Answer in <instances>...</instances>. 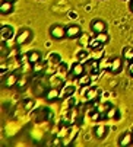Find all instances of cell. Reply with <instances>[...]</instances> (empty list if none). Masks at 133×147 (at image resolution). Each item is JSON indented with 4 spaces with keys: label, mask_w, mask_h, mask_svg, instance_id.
Segmentation results:
<instances>
[{
    "label": "cell",
    "mask_w": 133,
    "mask_h": 147,
    "mask_svg": "<svg viewBox=\"0 0 133 147\" xmlns=\"http://www.w3.org/2000/svg\"><path fill=\"white\" fill-rule=\"evenodd\" d=\"M31 35H32L31 29H22V31L16 35V44H18V45L27 44L28 41H29V38H31Z\"/></svg>",
    "instance_id": "cell-7"
},
{
    "label": "cell",
    "mask_w": 133,
    "mask_h": 147,
    "mask_svg": "<svg viewBox=\"0 0 133 147\" xmlns=\"http://www.w3.org/2000/svg\"><path fill=\"white\" fill-rule=\"evenodd\" d=\"M0 10H2L3 15H9L13 12V2H9V0H3L2 5H0Z\"/></svg>",
    "instance_id": "cell-13"
},
{
    "label": "cell",
    "mask_w": 133,
    "mask_h": 147,
    "mask_svg": "<svg viewBox=\"0 0 133 147\" xmlns=\"http://www.w3.org/2000/svg\"><path fill=\"white\" fill-rule=\"evenodd\" d=\"M0 34H2V39L3 41H8V39H12L13 38V28L9 26V25H3L2 29H0Z\"/></svg>",
    "instance_id": "cell-10"
},
{
    "label": "cell",
    "mask_w": 133,
    "mask_h": 147,
    "mask_svg": "<svg viewBox=\"0 0 133 147\" xmlns=\"http://www.w3.org/2000/svg\"><path fill=\"white\" fill-rule=\"evenodd\" d=\"M8 70V67H6V64H2V73H5Z\"/></svg>",
    "instance_id": "cell-30"
},
{
    "label": "cell",
    "mask_w": 133,
    "mask_h": 147,
    "mask_svg": "<svg viewBox=\"0 0 133 147\" xmlns=\"http://www.w3.org/2000/svg\"><path fill=\"white\" fill-rule=\"evenodd\" d=\"M129 74L133 77V61H132L130 64H129Z\"/></svg>",
    "instance_id": "cell-27"
},
{
    "label": "cell",
    "mask_w": 133,
    "mask_h": 147,
    "mask_svg": "<svg viewBox=\"0 0 133 147\" xmlns=\"http://www.w3.org/2000/svg\"><path fill=\"white\" fill-rule=\"evenodd\" d=\"M25 85V79L22 77V79H19V82H18V86H24Z\"/></svg>",
    "instance_id": "cell-28"
},
{
    "label": "cell",
    "mask_w": 133,
    "mask_h": 147,
    "mask_svg": "<svg viewBox=\"0 0 133 147\" xmlns=\"http://www.w3.org/2000/svg\"><path fill=\"white\" fill-rule=\"evenodd\" d=\"M48 57H50V58H48V63H50V64H60V63H61L60 55H59L57 53H53V54H50Z\"/></svg>",
    "instance_id": "cell-20"
},
{
    "label": "cell",
    "mask_w": 133,
    "mask_h": 147,
    "mask_svg": "<svg viewBox=\"0 0 133 147\" xmlns=\"http://www.w3.org/2000/svg\"><path fill=\"white\" fill-rule=\"evenodd\" d=\"M91 31L94 34H101L107 31V24L104 22L102 19H92L91 22Z\"/></svg>",
    "instance_id": "cell-5"
},
{
    "label": "cell",
    "mask_w": 133,
    "mask_h": 147,
    "mask_svg": "<svg viewBox=\"0 0 133 147\" xmlns=\"http://www.w3.org/2000/svg\"><path fill=\"white\" fill-rule=\"evenodd\" d=\"M32 70H34V73H41V71H44V64L41 61L34 63V64H32Z\"/></svg>",
    "instance_id": "cell-24"
},
{
    "label": "cell",
    "mask_w": 133,
    "mask_h": 147,
    "mask_svg": "<svg viewBox=\"0 0 133 147\" xmlns=\"http://www.w3.org/2000/svg\"><path fill=\"white\" fill-rule=\"evenodd\" d=\"M76 58H78V61H86L88 58H89V53H88L86 50H82L76 54Z\"/></svg>",
    "instance_id": "cell-22"
},
{
    "label": "cell",
    "mask_w": 133,
    "mask_h": 147,
    "mask_svg": "<svg viewBox=\"0 0 133 147\" xmlns=\"http://www.w3.org/2000/svg\"><path fill=\"white\" fill-rule=\"evenodd\" d=\"M123 60L124 58H120V57H113L111 58V66H110V71L113 74H119L123 69Z\"/></svg>",
    "instance_id": "cell-6"
},
{
    "label": "cell",
    "mask_w": 133,
    "mask_h": 147,
    "mask_svg": "<svg viewBox=\"0 0 133 147\" xmlns=\"http://www.w3.org/2000/svg\"><path fill=\"white\" fill-rule=\"evenodd\" d=\"M133 143V134L130 131H126L123 134H120L119 137V146H130Z\"/></svg>",
    "instance_id": "cell-8"
},
{
    "label": "cell",
    "mask_w": 133,
    "mask_h": 147,
    "mask_svg": "<svg viewBox=\"0 0 133 147\" xmlns=\"http://www.w3.org/2000/svg\"><path fill=\"white\" fill-rule=\"evenodd\" d=\"M69 67H68V64H66V63H60L59 64V71L60 73H69Z\"/></svg>",
    "instance_id": "cell-26"
},
{
    "label": "cell",
    "mask_w": 133,
    "mask_h": 147,
    "mask_svg": "<svg viewBox=\"0 0 133 147\" xmlns=\"http://www.w3.org/2000/svg\"><path fill=\"white\" fill-rule=\"evenodd\" d=\"M100 92H101V90H98V89H95V88H92V89H89V90L86 89L85 99H86L88 102H91V100H94V99H95V98L100 95Z\"/></svg>",
    "instance_id": "cell-16"
},
{
    "label": "cell",
    "mask_w": 133,
    "mask_h": 147,
    "mask_svg": "<svg viewBox=\"0 0 133 147\" xmlns=\"http://www.w3.org/2000/svg\"><path fill=\"white\" fill-rule=\"evenodd\" d=\"M94 134L98 140H104L105 136L108 134V127H105V125H97L94 128Z\"/></svg>",
    "instance_id": "cell-11"
},
{
    "label": "cell",
    "mask_w": 133,
    "mask_h": 147,
    "mask_svg": "<svg viewBox=\"0 0 133 147\" xmlns=\"http://www.w3.org/2000/svg\"><path fill=\"white\" fill-rule=\"evenodd\" d=\"M85 70H86V74H89L91 77H95L100 74L101 71V66H100V60H95V58H88L86 63H85Z\"/></svg>",
    "instance_id": "cell-1"
},
{
    "label": "cell",
    "mask_w": 133,
    "mask_h": 147,
    "mask_svg": "<svg viewBox=\"0 0 133 147\" xmlns=\"http://www.w3.org/2000/svg\"><path fill=\"white\" fill-rule=\"evenodd\" d=\"M28 60H29V63H31V64H34V63H38V61H41V53H40V51H37V50H32V51H29V53H28Z\"/></svg>",
    "instance_id": "cell-14"
},
{
    "label": "cell",
    "mask_w": 133,
    "mask_h": 147,
    "mask_svg": "<svg viewBox=\"0 0 133 147\" xmlns=\"http://www.w3.org/2000/svg\"><path fill=\"white\" fill-rule=\"evenodd\" d=\"M18 82H19V76L16 73H10L5 77V86L6 88H13L15 85H18Z\"/></svg>",
    "instance_id": "cell-9"
},
{
    "label": "cell",
    "mask_w": 133,
    "mask_h": 147,
    "mask_svg": "<svg viewBox=\"0 0 133 147\" xmlns=\"http://www.w3.org/2000/svg\"><path fill=\"white\" fill-rule=\"evenodd\" d=\"M82 35V29L79 25H69L66 26V38L69 39H76Z\"/></svg>",
    "instance_id": "cell-4"
},
{
    "label": "cell",
    "mask_w": 133,
    "mask_h": 147,
    "mask_svg": "<svg viewBox=\"0 0 133 147\" xmlns=\"http://www.w3.org/2000/svg\"><path fill=\"white\" fill-rule=\"evenodd\" d=\"M73 92H75V88H73V86H68V88L61 89V90H60V99H66V98L72 96Z\"/></svg>",
    "instance_id": "cell-17"
},
{
    "label": "cell",
    "mask_w": 133,
    "mask_h": 147,
    "mask_svg": "<svg viewBox=\"0 0 133 147\" xmlns=\"http://www.w3.org/2000/svg\"><path fill=\"white\" fill-rule=\"evenodd\" d=\"M89 48L91 50H100V48H104V44H101L100 41L97 39V36L94 39H91V44H89Z\"/></svg>",
    "instance_id": "cell-21"
},
{
    "label": "cell",
    "mask_w": 133,
    "mask_h": 147,
    "mask_svg": "<svg viewBox=\"0 0 133 147\" xmlns=\"http://www.w3.org/2000/svg\"><path fill=\"white\" fill-rule=\"evenodd\" d=\"M97 39L100 41L101 44H104V45H105V44L108 42V41H110V35H108V34H107V31H105V32L97 34Z\"/></svg>",
    "instance_id": "cell-19"
},
{
    "label": "cell",
    "mask_w": 133,
    "mask_h": 147,
    "mask_svg": "<svg viewBox=\"0 0 133 147\" xmlns=\"http://www.w3.org/2000/svg\"><path fill=\"white\" fill-rule=\"evenodd\" d=\"M46 99L48 102L56 100V99H60V90H59V88H50L48 90H46Z\"/></svg>",
    "instance_id": "cell-12"
},
{
    "label": "cell",
    "mask_w": 133,
    "mask_h": 147,
    "mask_svg": "<svg viewBox=\"0 0 133 147\" xmlns=\"http://www.w3.org/2000/svg\"><path fill=\"white\" fill-rule=\"evenodd\" d=\"M86 74V70H85V66L82 64V61H76L70 66V70H69V79H80L82 76Z\"/></svg>",
    "instance_id": "cell-2"
},
{
    "label": "cell",
    "mask_w": 133,
    "mask_h": 147,
    "mask_svg": "<svg viewBox=\"0 0 133 147\" xmlns=\"http://www.w3.org/2000/svg\"><path fill=\"white\" fill-rule=\"evenodd\" d=\"M50 85H51V88H57V86H61L63 85V82L59 77H51L50 79Z\"/></svg>",
    "instance_id": "cell-25"
},
{
    "label": "cell",
    "mask_w": 133,
    "mask_h": 147,
    "mask_svg": "<svg viewBox=\"0 0 133 147\" xmlns=\"http://www.w3.org/2000/svg\"><path fill=\"white\" fill-rule=\"evenodd\" d=\"M121 55H123V58L126 60V61H129V63H132L133 61V47H124L123 48V53H121Z\"/></svg>",
    "instance_id": "cell-15"
},
{
    "label": "cell",
    "mask_w": 133,
    "mask_h": 147,
    "mask_svg": "<svg viewBox=\"0 0 133 147\" xmlns=\"http://www.w3.org/2000/svg\"><path fill=\"white\" fill-rule=\"evenodd\" d=\"M129 9H130V12L133 13V0H130V2H129Z\"/></svg>",
    "instance_id": "cell-29"
},
{
    "label": "cell",
    "mask_w": 133,
    "mask_h": 147,
    "mask_svg": "<svg viewBox=\"0 0 133 147\" xmlns=\"http://www.w3.org/2000/svg\"><path fill=\"white\" fill-rule=\"evenodd\" d=\"M48 32H50V36H51L53 39H56V41H60V39L66 38V28H64L63 25L56 24V25L50 26Z\"/></svg>",
    "instance_id": "cell-3"
},
{
    "label": "cell",
    "mask_w": 133,
    "mask_h": 147,
    "mask_svg": "<svg viewBox=\"0 0 133 147\" xmlns=\"http://www.w3.org/2000/svg\"><path fill=\"white\" fill-rule=\"evenodd\" d=\"M89 44H91V36L86 35V34H82L79 36V45L82 48H85V47H89Z\"/></svg>",
    "instance_id": "cell-18"
},
{
    "label": "cell",
    "mask_w": 133,
    "mask_h": 147,
    "mask_svg": "<svg viewBox=\"0 0 133 147\" xmlns=\"http://www.w3.org/2000/svg\"><path fill=\"white\" fill-rule=\"evenodd\" d=\"M9 2H13V3H15V2H16V0H9Z\"/></svg>",
    "instance_id": "cell-31"
},
{
    "label": "cell",
    "mask_w": 133,
    "mask_h": 147,
    "mask_svg": "<svg viewBox=\"0 0 133 147\" xmlns=\"http://www.w3.org/2000/svg\"><path fill=\"white\" fill-rule=\"evenodd\" d=\"M91 82H92V77H91L89 74H86V76H82V77H80L79 85H80V86H88Z\"/></svg>",
    "instance_id": "cell-23"
}]
</instances>
